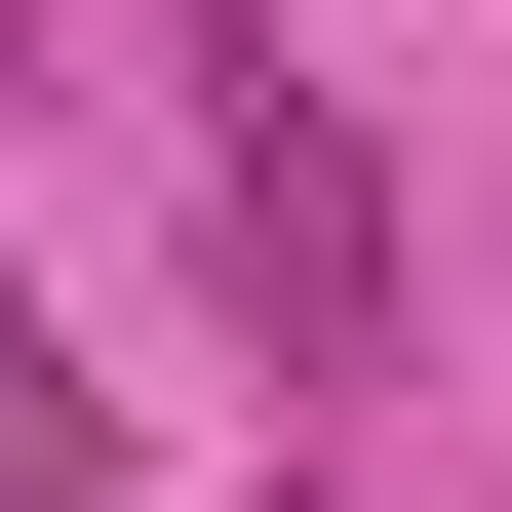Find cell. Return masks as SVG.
<instances>
[{"label":"cell","instance_id":"cell-1","mask_svg":"<svg viewBox=\"0 0 512 512\" xmlns=\"http://www.w3.org/2000/svg\"><path fill=\"white\" fill-rule=\"evenodd\" d=\"M197 197H237V316L316 355V394H394V158H355L276 40H197Z\"/></svg>","mask_w":512,"mask_h":512},{"label":"cell","instance_id":"cell-2","mask_svg":"<svg viewBox=\"0 0 512 512\" xmlns=\"http://www.w3.org/2000/svg\"><path fill=\"white\" fill-rule=\"evenodd\" d=\"M79 473H119V394H79V355H40V276H0V512H79Z\"/></svg>","mask_w":512,"mask_h":512}]
</instances>
